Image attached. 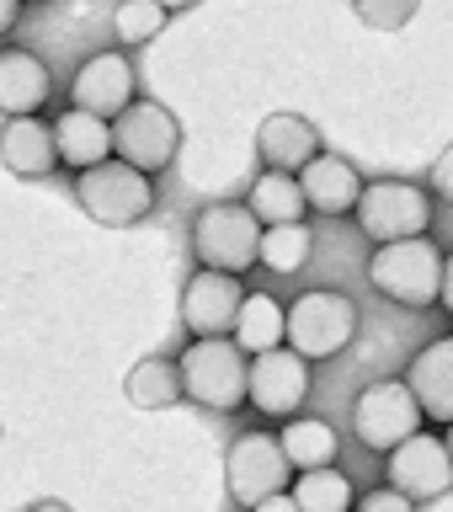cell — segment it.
Returning a JSON list of instances; mask_svg holds the SVG:
<instances>
[{
    "instance_id": "d6986e66",
    "label": "cell",
    "mask_w": 453,
    "mask_h": 512,
    "mask_svg": "<svg viewBox=\"0 0 453 512\" xmlns=\"http://www.w3.org/2000/svg\"><path fill=\"white\" fill-rule=\"evenodd\" d=\"M54 150H59V166H70L75 176L102 166V160H112V123L91 118V112H59L54 123Z\"/></svg>"
},
{
    "instance_id": "6da1fadb",
    "label": "cell",
    "mask_w": 453,
    "mask_h": 512,
    "mask_svg": "<svg viewBox=\"0 0 453 512\" xmlns=\"http://www.w3.org/2000/svg\"><path fill=\"white\" fill-rule=\"evenodd\" d=\"M288 352L310 358H336V352L352 347L358 336V304H352L342 288H304V294L288 304Z\"/></svg>"
},
{
    "instance_id": "484cf974",
    "label": "cell",
    "mask_w": 453,
    "mask_h": 512,
    "mask_svg": "<svg viewBox=\"0 0 453 512\" xmlns=\"http://www.w3.org/2000/svg\"><path fill=\"white\" fill-rule=\"evenodd\" d=\"M171 22V6H155V0H134V6L112 11V27H118L123 48H144L150 38H160V27Z\"/></svg>"
},
{
    "instance_id": "52a82bcc",
    "label": "cell",
    "mask_w": 453,
    "mask_h": 512,
    "mask_svg": "<svg viewBox=\"0 0 453 512\" xmlns=\"http://www.w3.org/2000/svg\"><path fill=\"white\" fill-rule=\"evenodd\" d=\"M182 150V123L160 102H134L123 118H112V155L144 176H160Z\"/></svg>"
},
{
    "instance_id": "2e32d148",
    "label": "cell",
    "mask_w": 453,
    "mask_h": 512,
    "mask_svg": "<svg viewBox=\"0 0 453 512\" xmlns=\"http://www.w3.org/2000/svg\"><path fill=\"white\" fill-rule=\"evenodd\" d=\"M54 96V75L32 48H0V112L6 118H38V107Z\"/></svg>"
},
{
    "instance_id": "83f0119b",
    "label": "cell",
    "mask_w": 453,
    "mask_h": 512,
    "mask_svg": "<svg viewBox=\"0 0 453 512\" xmlns=\"http://www.w3.org/2000/svg\"><path fill=\"white\" fill-rule=\"evenodd\" d=\"M352 507H358V512H416V502H406V496H400V491H390V486H379V491L358 496Z\"/></svg>"
},
{
    "instance_id": "cb8c5ba5",
    "label": "cell",
    "mask_w": 453,
    "mask_h": 512,
    "mask_svg": "<svg viewBox=\"0 0 453 512\" xmlns=\"http://www.w3.org/2000/svg\"><path fill=\"white\" fill-rule=\"evenodd\" d=\"M288 496H294L299 512H352V502H358L352 480L336 470V464H326V470H304Z\"/></svg>"
},
{
    "instance_id": "4fadbf2b",
    "label": "cell",
    "mask_w": 453,
    "mask_h": 512,
    "mask_svg": "<svg viewBox=\"0 0 453 512\" xmlns=\"http://www.w3.org/2000/svg\"><path fill=\"white\" fill-rule=\"evenodd\" d=\"M384 459H390V491H400L406 502H438L453 486L448 448H443V438H432V432H416V438H406Z\"/></svg>"
},
{
    "instance_id": "30bf717a",
    "label": "cell",
    "mask_w": 453,
    "mask_h": 512,
    "mask_svg": "<svg viewBox=\"0 0 453 512\" xmlns=\"http://www.w3.org/2000/svg\"><path fill=\"white\" fill-rule=\"evenodd\" d=\"M139 80H134V64H128V54H118V48H102V54H91L86 64L75 70L70 80V107L75 112H91V118H123L128 107L139 102Z\"/></svg>"
},
{
    "instance_id": "9a60e30c",
    "label": "cell",
    "mask_w": 453,
    "mask_h": 512,
    "mask_svg": "<svg viewBox=\"0 0 453 512\" xmlns=\"http://www.w3.org/2000/svg\"><path fill=\"white\" fill-rule=\"evenodd\" d=\"M256 150H262L267 171H283V176H299L310 160L320 155V128L299 112H272L256 128Z\"/></svg>"
},
{
    "instance_id": "836d02e7",
    "label": "cell",
    "mask_w": 453,
    "mask_h": 512,
    "mask_svg": "<svg viewBox=\"0 0 453 512\" xmlns=\"http://www.w3.org/2000/svg\"><path fill=\"white\" fill-rule=\"evenodd\" d=\"M443 448H448V464H453V427H448V438H443Z\"/></svg>"
},
{
    "instance_id": "7402d4cb",
    "label": "cell",
    "mask_w": 453,
    "mask_h": 512,
    "mask_svg": "<svg viewBox=\"0 0 453 512\" xmlns=\"http://www.w3.org/2000/svg\"><path fill=\"white\" fill-rule=\"evenodd\" d=\"M123 395L134 400L139 411L176 406V400H182V374H176V358H160V352L139 358L134 368H128V379H123Z\"/></svg>"
},
{
    "instance_id": "f1b7e54d",
    "label": "cell",
    "mask_w": 453,
    "mask_h": 512,
    "mask_svg": "<svg viewBox=\"0 0 453 512\" xmlns=\"http://www.w3.org/2000/svg\"><path fill=\"white\" fill-rule=\"evenodd\" d=\"M432 187H438L443 198L453 203V144H448V150H443L438 160H432Z\"/></svg>"
},
{
    "instance_id": "603a6c76",
    "label": "cell",
    "mask_w": 453,
    "mask_h": 512,
    "mask_svg": "<svg viewBox=\"0 0 453 512\" xmlns=\"http://www.w3.org/2000/svg\"><path fill=\"white\" fill-rule=\"evenodd\" d=\"M283 336H288L283 304L272 299V294H246V304H240V315H235V347L256 358V352L283 347Z\"/></svg>"
},
{
    "instance_id": "5b68a950",
    "label": "cell",
    "mask_w": 453,
    "mask_h": 512,
    "mask_svg": "<svg viewBox=\"0 0 453 512\" xmlns=\"http://www.w3.org/2000/svg\"><path fill=\"white\" fill-rule=\"evenodd\" d=\"M368 283H374L384 299L411 304V310H427V304H438V288H443V251L432 246L427 235L379 246L374 262H368Z\"/></svg>"
},
{
    "instance_id": "9c48e42d",
    "label": "cell",
    "mask_w": 453,
    "mask_h": 512,
    "mask_svg": "<svg viewBox=\"0 0 453 512\" xmlns=\"http://www.w3.org/2000/svg\"><path fill=\"white\" fill-rule=\"evenodd\" d=\"M224 486H230V496L240 507H256L267 502V496L288 491V459L272 432H240V438L230 443V454H224Z\"/></svg>"
},
{
    "instance_id": "277c9868",
    "label": "cell",
    "mask_w": 453,
    "mask_h": 512,
    "mask_svg": "<svg viewBox=\"0 0 453 512\" xmlns=\"http://www.w3.org/2000/svg\"><path fill=\"white\" fill-rule=\"evenodd\" d=\"M75 198H80V208H86L96 224L123 230V224L150 219V208H155V176L123 166V160L112 155V160H102V166H91V171L75 176Z\"/></svg>"
},
{
    "instance_id": "ba28073f",
    "label": "cell",
    "mask_w": 453,
    "mask_h": 512,
    "mask_svg": "<svg viewBox=\"0 0 453 512\" xmlns=\"http://www.w3.org/2000/svg\"><path fill=\"white\" fill-rule=\"evenodd\" d=\"M352 432H358L363 448L374 454H395L406 438L422 432V411L406 390V379H374L368 390L352 400Z\"/></svg>"
},
{
    "instance_id": "e0dca14e",
    "label": "cell",
    "mask_w": 453,
    "mask_h": 512,
    "mask_svg": "<svg viewBox=\"0 0 453 512\" xmlns=\"http://www.w3.org/2000/svg\"><path fill=\"white\" fill-rule=\"evenodd\" d=\"M299 192H304V208H320V214H352L363 198V176L347 155H331L320 150L310 166L299 171Z\"/></svg>"
},
{
    "instance_id": "ffe728a7",
    "label": "cell",
    "mask_w": 453,
    "mask_h": 512,
    "mask_svg": "<svg viewBox=\"0 0 453 512\" xmlns=\"http://www.w3.org/2000/svg\"><path fill=\"white\" fill-rule=\"evenodd\" d=\"M246 208L262 230H278V224H304V192H299V176H283V171H262L246 192Z\"/></svg>"
},
{
    "instance_id": "1f68e13d",
    "label": "cell",
    "mask_w": 453,
    "mask_h": 512,
    "mask_svg": "<svg viewBox=\"0 0 453 512\" xmlns=\"http://www.w3.org/2000/svg\"><path fill=\"white\" fill-rule=\"evenodd\" d=\"M251 512H299V507H294V496H288V491H278V496H267V502H256Z\"/></svg>"
},
{
    "instance_id": "7c38bea8",
    "label": "cell",
    "mask_w": 453,
    "mask_h": 512,
    "mask_svg": "<svg viewBox=\"0 0 453 512\" xmlns=\"http://www.w3.org/2000/svg\"><path fill=\"white\" fill-rule=\"evenodd\" d=\"M240 304H246V288H240V278L198 267V272L187 278V288H182V326L192 331V342L230 336Z\"/></svg>"
},
{
    "instance_id": "5bb4252c",
    "label": "cell",
    "mask_w": 453,
    "mask_h": 512,
    "mask_svg": "<svg viewBox=\"0 0 453 512\" xmlns=\"http://www.w3.org/2000/svg\"><path fill=\"white\" fill-rule=\"evenodd\" d=\"M406 390L422 411V422H443L453 427V336H438L411 358L406 368Z\"/></svg>"
},
{
    "instance_id": "4dcf8cb0",
    "label": "cell",
    "mask_w": 453,
    "mask_h": 512,
    "mask_svg": "<svg viewBox=\"0 0 453 512\" xmlns=\"http://www.w3.org/2000/svg\"><path fill=\"white\" fill-rule=\"evenodd\" d=\"M438 304L453 315V256H443V288H438Z\"/></svg>"
},
{
    "instance_id": "ac0fdd59",
    "label": "cell",
    "mask_w": 453,
    "mask_h": 512,
    "mask_svg": "<svg viewBox=\"0 0 453 512\" xmlns=\"http://www.w3.org/2000/svg\"><path fill=\"white\" fill-rule=\"evenodd\" d=\"M0 166L22 182H38V176H54L59 150H54V128L43 118H6L0 123Z\"/></svg>"
},
{
    "instance_id": "4316f807",
    "label": "cell",
    "mask_w": 453,
    "mask_h": 512,
    "mask_svg": "<svg viewBox=\"0 0 453 512\" xmlns=\"http://www.w3.org/2000/svg\"><path fill=\"white\" fill-rule=\"evenodd\" d=\"M411 16H416V6H411V0H363V6H358V22L379 27V32H395V27H406Z\"/></svg>"
},
{
    "instance_id": "7a4b0ae2",
    "label": "cell",
    "mask_w": 453,
    "mask_h": 512,
    "mask_svg": "<svg viewBox=\"0 0 453 512\" xmlns=\"http://www.w3.org/2000/svg\"><path fill=\"white\" fill-rule=\"evenodd\" d=\"M256 246H262V224L251 219L246 203H203L192 214V256L208 272H230L240 278L246 267H256Z\"/></svg>"
},
{
    "instance_id": "d4e9b609",
    "label": "cell",
    "mask_w": 453,
    "mask_h": 512,
    "mask_svg": "<svg viewBox=\"0 0 453 512\" xmlns=\"http://www.w3.org/2000/svg\"><path fill=\"white\" fill-rule=\"evenodd\" d=\"M310 251H315V230H310V224H278V230H262L256 262L288 278V272L310 267Z\"/></svg>"
},
{
    "instance_id": "f546056e",
    "label": "cell",
    "mask_w": 453,
    "mask_h": 512,
    "mask_svg": "<svg viewBox=\"0 0 453 512\" xmlns=\"http://www.w3.org/2000/svg\"><path fill=\"white\" fill-rule=\"evenodd\" d=\"M16 22H22V0H0V38H6Z\"/></svg>"
},
{
    "instance_id": "44dd1931",
    "label": "cell",
    "mask_w": 453,
    "mask_h": 512,
    "mask_svg": "<svg viewBox=\"0 0 453 512\" xmlns=\"http://www.w3.org/2000/svg\"><path fill=\"white\" fill-rule=\"evenodd\" d=\"M278 448L288 459V470H326L336 464V427L320 416H288V427L278 432Z\"/></svg>"
},
{
    "instance_id": "3957f363",
    "label": "cell",
    "mask_w": 453,
    "mask_h": 512,
    "mask_svg": "<svg viewBox=\"0 0 453 512\" xmlns=\"http://www.w3.org/2000/svg\"><path fill=\"white\" fill-rule=\"evenodd\" d=\"M176 374H182V400H198L203 411H240L246 406V352L230 336L192 342L176 358Z\"/></svg>"
},
{
    "instance_id": "d6a6232c",
    "label": "cell",
    "mask_w": 453,
    "mask_h": 512,
    "mask_svg": "<svg viewBox=\"0 0 453 512\" xmlns=\"http://www.w3.org/2000/svg\"><path fill=\"white\" fill-rule=\"evenodd\" d=\"M27 512H75V507H70V502H54V496H48V502H32Z\"/></svg>"
},
{
    "instance_id": "8992f818",
    "label": "cell",
    "mask_w": 453,
    "mask_h": 512,
    "mask_svg": "<svg viewBox=\"0 0 453 512\" xmlns=\"http://www.w3.org/2000/svg\"><path fill=\"white\" fill-rule=\"evenodd\" d=\"M358 230L379 246H395V240H422L432 224V198L416 182H400V176H379V182H363L358 198Z\"/></svg>"
},
{
    "instance_id": "8fae6325",
    "label": "cell",
    "mask_w": 453,
    "mask_h": 512,
    "mask_svg": "<svg viewBox=\"0 0 453 512\" xmlns=\"http://www.w3.org/2000/svg\"><path fill=\"white\" fill-rule=\"evenodd\" d=\"M246 400L262 416H294L310 400V363L288 347L256 352L246 363Z\"/></svg>"
}]
</instances>
